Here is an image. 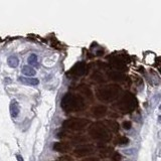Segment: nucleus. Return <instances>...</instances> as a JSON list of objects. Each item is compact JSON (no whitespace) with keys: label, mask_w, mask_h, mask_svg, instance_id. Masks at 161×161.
<instances>
[{"label":"nucleus","mask_w":161,"mask_h":161,"mask_svg":"<svg viewBox=\"0 0 161 161\" xmlns=\"http://www.w3.org/2000/svg\"><path fill=\"white\" fill-rule=\"evenodd\" d=\"M88 133L92 139L99 142L107 143L111 141L112 133L110 132L108 127L103 122H94L90 125L88 129Z\"/></svg>","instance_id":"obj_3"},{"label":"nucleus","mask_w":161,"mask_h":161,"mask_svg":"<svg viewBox=\"0 0 161 161\" xmlns=\"http://www.w3.org/2000/svg\"><path fill=\"white\" fill-rule=\"evenodd\" d=\"M92 79L95 80L96 82H98V83H104L105 82L104 76L102 75L101 73H99V71H95V73L93 74V76H92Z\"/></svg>","instance_id":"obj_19"},{"label":"nucleus","mask_w":161,"mask_h":161,"mask_svg":"<svg viewBox=\"0 0 161 161\" xmlns=\"http://www.w3.org/2000/svg\"><path fill=\"white\" fill-rule=\"evenodd\" d=\"M96 151V148L93 144H80L74 149V156L78 158H83L91 156Z\"/></svg>","instance_id":"obj_6"},{"label":"nucleus","mask_w":161,"mask_h":161,"mask_svg":"<svg viewBox=\"0 0 161 161\" xmlns=\"http://www.w3.org/2000/svg\"><path fill=\"white\" fill-rule=\"evenodd\" d=\"M122 126H123V128L125 130H130L132 127V123L130 121H124L123 124H122Z\"/></svg>","instance_id":"obj_22"},{"label":"nucleus","mask_w":161,"mask_h":161,"mask_svg":"<svg viewBox=\"0 0 161 161\" xmlns=\"http://www.w3.org/2000/svg\"><path fill=\"white\" fill-rule=\"evenodd\" d=\"M7 63L10 68H17L19 65V58L15 55H10V57L7 58Z\"/></svg>","instance_id":"obj_17"},{"label":"nucleus","mask_w":161,"mask_h":161,"mask_svg":"<svg viewBox=\"0 0 161 161\" xmlns=\"http://www.w3.org/2000/svg\"><path fill=\"white\" fill-rule=\"evenodd\" d=\"M22 74L24 76H26L27 78H32V76L36 75V71H35V68H33L30 66H24L22 68Z\"/></svg>","instance_id":"obj_15"},{"label":"nucleus","mask_w":161,"mask_h":161,"mask_svg":"<svg viewBox=\"0 0 161 161\" xmlns=\"http://www.w3.org/2000/svg\"><path fill=\"white\" fill-rule=\"evenodd\" d=\"M117 143H118V145H120V146H125V145H127L129 143V139L127 137H124V136L119 137Z\"/></svg>","instance_id":"obj_20"},{"label":"nucleus","mask_w":161,"mask_h":161,"mask_svg":"<svg viewBox=\"0 0 161 161\" xmlns=\"http://www.w3.org/2000/svg\"><path fill=\"white\" fill-rule=\"evenodd\" d=\"M9 112H10V115H11L12 118H17L19 116V113H20V106L18 104V102L15 101H11V103L9 105Z\"/></svg>","instance_id":"obj_11"},{"label":"nucleus","mask_w":161,"mask_h":161,"mask_svg":"<svg viewBox=\"0 0 161 161\" xmlns=\"http://www.w3.org/2000/svg\"><path fill=\"white\" fill-rule=\"evenodd\" d=\"M18 81L23 85L26 86H37L39 84V81L36 78H27V76H19Z\"/></svg>","instance_id":"obj_14"},{"label":"nucleus","mask_w":161,"mask_h":161,"mask_svg":"<svg viewBox=\"0 0 161 161\" xmlns=\"http://www.w3.org/2000/svg\"><path fill=\"white\" fill-rule=\"evenodd\" d=\"M15 157H16L17 161H23V158H22V156H21V155H19V154H16V155H15Z\"/></svg>","instance_id":"obj_24"},{"label":"nucleus","mask_w":161,"mask_h":161,"mask_svg":"<svg viewBox=\"0 0 161 161\" xmlns=\"http://www.w3.org/2000/svg\"><path fill=\"white\" fill-rule=\"evenodd\" d=\"M92 115H93L94 118L96 119H100L103 118L107 115V112H108V108H107L105 105H98V106H94L92 108Z\"/></svg>","instance_id":"obj_8"},{"label":"nucleus","mask_w":161,"mask_h":161,"mask_svg":"<svg viewBox=\"0 0 161 161\" xmlns=\"http://www.w3.org/2000/svg\"><path fill=\"white\" fill-rule=\"evenodd\" d=\"M106 126L108 127V129L110 130V132L111 133H117L119 131V124L117 123L116 121H112V120H108V121L106 122Z\"/></svg>","instance_id":"obj_16"},{"label":"nucleus","mask_w":161,"mask_h":161,"mask_svg":"<svg viewBox=\"0 0 161 161\" xmlns=\"http://www.w3.org/2000/svg\"><path fill=\"white\" fill-rule=\"evenodd\" d=\"M84 161H99V158H97V157H89V158H87V159H85Z\"/></svg>","instance_id":"obj_23"},{"label":"nucleus","mask_w":161,"mask_h":161,"mask_svg":"<svg viewBox=\"0 0 161 161\" xmlns=\"http://www.w3.org/2000/svg\"><path fill=\"white\" fill-rule=\"evenodd\" d=\"M116 108L123 113H131L138 107V100L134 94L126 92L121 97H119L116 103Z\"/></svg>","instance_id":"obj_4"},{"label":"nucleus","mask_w":161,"mask_h":161,"mask_svg":"<svg viewBox=\"0 0 161 161\" xmlns=\"http://www.w3.org/2000/svg\"><path fill=\"white\" fill-rule=\"evenodd\" d=\"M60 107L66 114L78 113L86 109L87 103L85 98L82 97L80 94L66 93V95H63L60 101Z\"/></svg>","instance_id":"obj_1"},{"label":"nucleus","mask_w":161,"mask_h":161,"mask_svg":"<svg viewBox=\"0 0 161 161\" xmlns=\"http://www.w3.org/2000/svg\"><path fill=\"white\" fill-rule=\"evenodd\" d=\"M107 76H108V78L110 80L112 81H124L125 79H126V76L124 75L123 73H121V71H110L107 73Z\"/></svg>","instance_id":"obj_13"},{"label":"nucleus","mask_w":161,"mask_h":161,"mask_svg":"<svg viewBox=\"0 0 161 161\" xmlns=\"http://www.w3.org/2000/svg\"><path fill=\"white\" fill-rule=\"evenodd\" d=\"M121 87L117 84H109L98 88L95 92L96 98L103 103H111L120 97Z\"/></svg>","instance_id":"obj_2"},{"label":"nucleus","mask_w":161,"mask_h":161,"mask_svg":"<svg viewBox=\"0 0 161 161\" xmlns=\"http://www.w3.org/2000/svg\"><path fill=\"white\" fill-rule=\"evenodd\" d=\"M90 124V121L85 118H71L63 121V127L71 132H81L85 130Z\"/></svg>","instance_id":"obj_5"},{"label":"nucleus","mask_w":161,"mask_h":161,"mask_svg":"<svg viewBox=\"0 0 161 161\" xmlns=\"http://www.w3.org/2000/svg\"><path fill=\"white\" fill-rule=\"evenodd\" d=\"M110 157H111V159L113 161H121L122 159V155L118 152H113Z\"/></svg>","instance_id":"obj_21"},{"label":"nucleus","mask_w":161,"mask_h":161,"mask_svg":"<svg viewBox=\"0 0 161 161\" xmlns=\"http://www.w3.org/2000/svg\"><path fill=\"white\" fill-rule=\"evenodd\" d=\"M78 91L80 92V95L82 97H86V98L93 100V93H92L91 89L89 86L87 85H80L78 87Z\"/></svg>","instance_id":"obj_12"},{"label":"nucleus","mask_w":161,"mask_h":161,"mask_svg":"<svg viewBox=\"0 0 161 161\" xmlns=\"http://www.w3.org/2000/svg\"><path fill=\"white\" fill-rule=\"evenodd\" d=\"M27 63H28V65L30 66H38L37 65V55H35V53H31V55H29L28 58H27Z\"/></svg>","instance_id":"obj_18"},{"label":"nucleus","mask_w":161,"mask_h":161,"mask_svg":"<svg viewBox=\"0 0 161 161\" xmlns=\"http://www.w3.org/2000/svg\"><path fill=\"white\" fill-rule=\"evenodd\" d=\"M89 71V66L87 65L86 63L84 62H80L76 63L73 68H71L68 74L74 76V78H80V76H86Z\"/></svg>","instance_id":"obj_7"},{"label":"nucleus","mask_w":161,"mask_h":161,"mask_svg":"<svg viewBox=\"0 0 161 161\" xmlns=\"http://www.w3.org/2000/svg\"><path fill=\"white\" fill-rule=\"evenodd\" d=\"M53 150L60 153H66L71 150V145L66 142H58L53 144Z\"/></svg>","instance_id":"obj_10"},{"label":"nucleus","mask_w":161,"mask_h":161,"mask_svg":"<svg viewBox=\"0 0 161 161\" xmlns=\"http://www.w3.org/2000/svg\"><path fill=\"white\" fill-rule=\"evenodd\" d=\"M109 66H111V68H116V70H118V71H124V70H126V68H127L125 62L119 57L112 58L111 60H110V65Z\"/></svg>","instance_id":"obj_9"}]
</instances>
